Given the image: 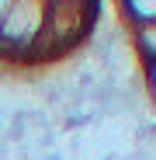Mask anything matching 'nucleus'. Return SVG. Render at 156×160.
Instances as JSON below:
<instances>
[{
    "label": "nucleus",
    "instance_id": "7ed1b4c3",
    "mask_svg": "<svg viewBox=\"0 0 156 160\" xmlns=\"http://www.w3.org/2000/svg\"><path fill=\"white\" fill-rule=\"evenodd\" d=\"M128 18L135 24H146V21H156V0H121Z\"/></svg>",
    "mask_w": 156,
    "mask_h": 160
},
{
    "label": "nucleus",
    "instance_id": "f03ea898",
    "mask_svg": "<svg viewBox=\"0 0 156 160\" xmlns=\"http://www.w3.org/2000/svg\"><path fill=\"white\" fill-rule=\"evenodd\" d=\"M135 49L142 52L146 59H156V21L135 24Z\"/></svg>",
    "mask_w": 156,
    "mask_h": 160
},
{
    "label": "nucleus",
    "instance_id": "20e7f679",
    "mask_svg": "<svg viewBox=\"0 0 156 160\" xmlns=\"http://www.w3.org/2000/svg\"><path fill=\"white\" fill-rule=\"evenodd\" d=\"M146 77H149V87H153V94H156V59L146 63Z\"/></svg>",
    "mask_w": 156,
    "mask_h": 160
},
{
    "label": "nucleus",
    "instance_id": "39448f33",
    "mask_svg": "<svg viewBox=\"0 0 156 160\" xmlns=\"http://www.w3.org/2000/svg\"><path fill=\"white\" fill-rule=\"evenodd\" d=\"M7 7H11V0H0V18L7 14Z\"/></svg>",
    "mask_w": 156,
    "mask_h": 160
},
{
    "label": "nucleus",
    "instance_id": "f257e3e1",
    "mask_svg": "<svg viewBox=\"0 0 156 160\" xmlns=\"http://www.w3.org/2000/svg\"><path fill=\"white\" fill-rule=\"evenodd\" d=\"M49 0H11L0 18V56H28L42 35Z\"/></svg>",
    "mask_w": 156,
    "mask_h": 160
}]
</instances>
